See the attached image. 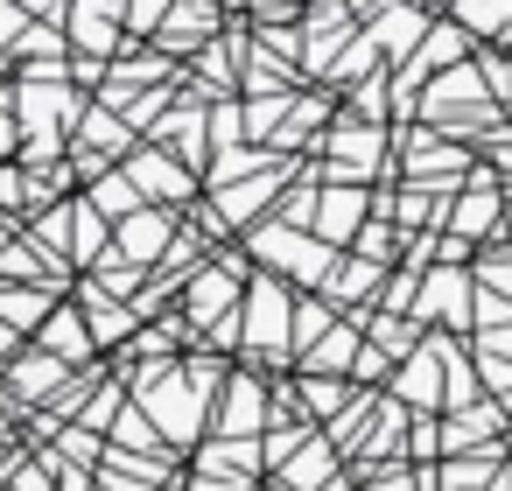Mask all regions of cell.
<instances>
[{"instance_id":"cell-3","label":"cell","mask_w":512,"mask_h":491,"mask_svg":"<svg viewBox=\"0 0 512 491\" xmlns=\"http://www.w3.org/2000/svg\"><path fill=\"white\" fill-rule=\"evenodd\" d=\"M43 316H50L43 295H0V323H8V330H29V323H43Z\"/></svg>"},{"instance_id":"cell-5","label":"cell","mask_w":512,"mask_h":491,"mask_svg":"<svg viewBox=\"0 0 512 491\" xmlns=\"http://www.w3.org/2000/svg\"><path fill=\"white\" fill-rule=\"evenodd\" d=\"M351 218H358V197H351V190H337V197L323 204V225H330V232H344Z\"/></svg>"},{"instance_id":"cell-7","label":"cell","mask_w":512,"mask_h":491,"mask_svg":"<svg viewBox=\"0 0 512 491\" xmlns=\"http://www.w3.org/2000/svg\"><path fill=\"white\" fill-rule=\"evenodd\" d=\"M127 246H162V225H148V218H141V225L127 232Z\"/></svg>"},{"instance_id":"cell-4","label":"cell","mask_w":512,"mask_h":491,"mask_svg":"<svg viewBox=\"0 0 512 491\" xmlns=\"http://www.w3.org/2000/svg\"><path fill=\"white\" fill-rule=\"evenodd\" d=\"M15 379H22L29 393H50V386H57L64 372H57V358H22V372H15Z\"/></svg>"},{"instance_id":"cell-6","label":"cell","mask_w":512,"mask_h":491,"mask_svg":"<svg viewBox=\"0 0 512 491\" xmlns=\"http://www.w3.org/2000/svg\"><path fill=\"white\" fill-rule=\"evenodd\" d=\"M92 204H106V211H127V204H134V197H127V183H106V190H99V197H92Z\"/></svg>"},{"instance_id":"cell-1","label":"cell","mask_w":512,"mask_h":491,"mask_svg":"<svg viewBox=\"0 0 512 491\" xmlns=\"http://www.w3.org/2000/svg\"><path fill=\"white\" fill-rule=\"evenodd\" d=\"M246 309H253V344H281V330H288L281 288H274V281H260V288L246 295Z\"/></svg>"},{"instance_id":"cell-8","label":"cell","mask_w":512,"mask_h":491,"mask_svg":"<svg viewBox=\"0 0 512 491\" xmlns=\"http://www.w3.org/2000/svg\"><path fill=\"white\" fill-rule=\"evenodd\" d=\"M8 344H15V330H8V323H0V351H8Z\"/></svg>"},{"instance_id":"cell-2","label":"cell","mask_w":512,"mask_h":491,"mask_svg":"<svg viewBox=\"0 0 512 491\" xmlns=\"http://www.w3.org/2000/svg\"><path fill=\"white\" fill-rule=\"evenodd\" d=\"M225 302H232V288H225V281H197V288H190V316H197V323H218V316H232Z\"/></svg>"}]
</instances>
